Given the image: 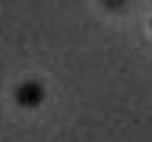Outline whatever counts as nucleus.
I'll use <instances>...</instances> for the list:
<instances>
[{"instance_id":"1","label":"nucleus","mask_w":152,"mask_h":142,"mask_svg":"<svg viewBox=\"0 0 152 142\" xmlns=\"http://www.w3.org/2000/svg\"><path fill=\"white\" fill-rule=\"evenodd\" d=\"M16 101L22 104V107H38V104L45 101V85L38 82H22L16 88Z\"/></svg>"}]
</instances>
